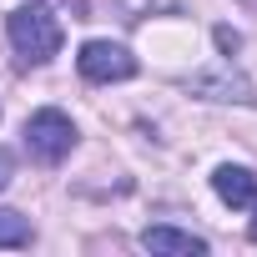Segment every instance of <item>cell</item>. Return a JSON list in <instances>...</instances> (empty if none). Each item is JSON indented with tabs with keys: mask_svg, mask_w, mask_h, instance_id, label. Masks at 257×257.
Here are the masks:
<instances>
[{
	"mask_svg": "<svg viewBox=\"0 0 257 257\" xmlns=\"http://www.w3.org/2000/svg\"><path fill=\"white\" fill-rule=\"evenodd\" d=\"M6 36L16 46V61L21 66H46L51 56H61V21L41 6V0H26V6H16L6 16Z\"/></svg>",
	"mask_w": 257,
	"mask_h": 257,
	"instance_id": "obj_1",
	"label": "cell"
},
{
	"mask_svg": "<svg viewBox=\"0 0 257 257\" xmlns=\"http://www.w3.org/2000/svg\"><path fill=\"white\" fill-rule=\"evenodd\" d=\"M26 152L31 162L41 167H61L71 152H76V121L61 111V106H41L26 116Z\"/></svg>",
	"mask_w": 257,
	"mask_h": 257,
	"instance_id": "obj_2",
	"label": "cell"
},
{
	"mask_svg": "<svg viewBox=\"0 0 257 257\" xmlns=\"http://www.w3.org/2000/svg\"><path fill=\"white\" fill-rule=\"evenodd\" d=\"M76 71L91 86H111V81H132L142 66H137V56L126 51L121 41H86L76 51Z\"/></svg>",
	"mask_w": 257,
	"mask_h": 257,
	"instance_id": "obj_3",
	"label": "cell"
},
{
	"mask_svg": "<svg viewBox=\"0 0 257 257\" xmlns=\"http://www.w3.org/2000/svg\"><path fill=\"white\" fill-rule=\"evenodd\" d=\"M182 86H187L192 96H202V101H232V106H252V101H257L252 81H247L242 71H232V61L217 66V71H197V76H187Z\"/></svg>",
	"mask_w": 257,
	"mask_h": 257,
	"instance_id": "obj_4",
	"label": "cell"
},
{
	"mask_svg": "<svg viewBox=\"0 0 257 257\" xmlns=\"http://www.w3.org/2000/svg\"><path fill=\"white\" fill-rule=\"evenodd\" d=\"M212 192H217L232 212H257V172H247V167L222 162V167L212 172Z\"/></svg>",
	"mask_w": 257,
	"mask_h": 257,
	"instance_id": "obj_5",
	"label": "cell"
},
{
	"mask_svg": "<svg viewBox=\"0 0 257 257\" xmlns=\"http://www.w3.org/2000/svg\"><path fill=\"white\" fill-rule=\"evenodd\" d=\"M142 247H147V252H157V257H202V252H207V237L157 222V227H147V232H142Z\"/></svg>",
	"mask_w": 257,
	"mask_h": 257,
	"instance_id": "obj_6",
	"label": "cell"
},
{
	"mask_svg": "<svg viewBox=\"0 0 257 257\" xmlns=\"http://www.w3.org/2000/svg\"><path fill=\"white\" fill-rule=\"evenodd\" d=\"M31 242H36L31 217H21V212H11V207H0V247H31Z\"/></svg>",
	"mask_w": 257,
	"mask_h": 257,
	"instance_id": "obj_7",
	"label": "cell"
},
{
	"mask_svg": "<svg viewBox=\"0 0 257 257\" xmlns=\"http://www.w3.org/2000/svg\"><path fill=\"white\" fill-rule=\"evenodd\" d=\"M212 41H217V51H222V56H237V51H242V36H237L232 26H217V31H212Z\"/></svg>",
	"mask_w": 257,
	"mask_h": 257,
	"instance_id": "obj_8",
	"label": "cell"
},
{
	"mask_svg": "<svg viewBox=\"0 0 257 257\" xmlns=\"http://www.w3.org/2000/svg\"><path fill=\"white\" fill-rule=\"evenodd\" d=\"M11 177H16V157H11L6 147H0V192L11 187Z\"/></svg>",
	"mask_w": 257,
	"mask_h": 257,
	"instance_id": "obj_9",
	"label": "cell"
},
{
	"mask_svg": "<svg viewBox=\"0 0 257 257\" xmlns=\"http://www.w3.org/2000/svg\"><path fill=\"white\" fill-rule=\"evenodd\" d=\"M61 11H71V21H86L91 16V0H56Z\"/></svg>",
	"mask_w": 257,
	"mask_h": 257,
	"instance_id": "obj_10",
	"label": "cell"
},
{
	"mask_svg": "<svg viewBox=\"0 0 257 257\" xmlns=\"http://www.w3.org/2000/svg\"><path fill=\"white\" fill-rule=\"evenodd\" d=\"M242 6H247V11H257V0H242Z\"/></svg>",
	"mask_w": 257,
	"mask_h": 257,
	"instance_id": "obj_11",
	"label": "cell"
}]
</instances>
